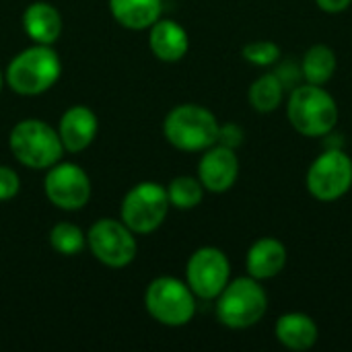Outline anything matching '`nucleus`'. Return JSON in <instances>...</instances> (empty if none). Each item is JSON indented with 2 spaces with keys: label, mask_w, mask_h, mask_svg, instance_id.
I'll list each match as a JSON object with an SVG mask.
<instances>
[{
  "label": "nucleus",
  "mask_w": 352,
  "mask_h": 352,
  "mask_svg": "<svg viewBox=\"0 0 352 352\" xmlns=\"http://www.w3.org/2000/svg\"><path fill=\"white\" fill-rule=\"evenodd\" d=\"M287 118L301 136L324 138L334 132L340 111L336 99L322 85L303 82L291 89Z\"/></svg>",
  "instance_id": "obj_1"
},
{
  "label": "nucleus",
  "mask_w": 352,
  "mask_h": 352,
  "mask_svg": "<svg viewBox=\"0 0 352 352\" xmlns=\"http://www.w3.org/2000/svg\"><path fill=\"white\" fill-rule=\"evenodd\" d=\"M62 74V62L52 45L35 43L19 52L4 70L6 85L25 97L50 91Z\"/></svg>",
  "instance_id": "obj_2"
},
{
  "label": "nucleus",
  "mask_w": 352,
  "mask_h": 352,
  "mask_svg": "<svg viewBox=\"0 0 352 352\" xmlns=\"http://www.w3.org/2000/svg\"><path fill=\"white\" fill-rule=\"evenodd\" d=\"M214 301L217 320L229 330H248L260 324L268 311L266 289L252 276L229 280Z\"/></svg>",
  "instance_id": "obj_3"
},
{
  "label": "nucleus",
  "mask_w": 352,
  "mask_h": 352,
  "mask_svg": "<svg viewBox=\"0 0 352 352\" xmlns=\"http://www.w3.org/2000/svg\"><path fill=\"white\" fill-rule=\"evenodd\" d=\"M221 122L198 103H182L173 107L163 122V134L171 146L186 153H202L217 144Z\"/></svg>",
  "instance_id": "obj_4"
},
{
  "label": "nucleus",
  "mask_w": 352,
  "mask_h": 352,
  "mask_svg": "<svg viewBox=\"0 0 352 352\" xmlns=\"http://www.w3.org/2000/svg\"><path fill=\"white\" fill-rule=\"evenodd\" d=\"M12 157L29 169H50L62 159L64 144L58 130L43 120H23L8 136Z\"/></svg>",
  "instance_id": "obj_5"
},
{
  "label": "nucleus",
  "mask_w": 352,
  "mask_h": 352,
  "mask_svg": "<svg viewBox=\"0 0 352 352\" xmlns=\"http://www.w3.org/2000/svg\"><path fill=\"white\" fill-rule=\"evenodd\" d=\"M144 307L155 322L169 328H182L196 316V295L188 283L175 276H159L146 287Z\"/></svg>",
  "instance_id": "obj_6"
},
{
  "label": "nucleus",
  "mask_w": 352,
  "mask_h": 352,
  "mask_svg": "<svg viewBox=\"0 0 352 352\" xmlns=\"http://www.w3.org/2000/svg\"><path fill=\"white\" fill-rule=\"evenodd\" d=\"M169 208L171 204L165 186L140 182L124 196L120 219L134 235H148L165 223Z\"/></svg>",
  "instance_id": "obj_7"
},
{
  "label": "nucleus",
  "mask_w": 352,
  "mask_h": 352,
  "mask_svg": "<svg viewBox=\"0 0 352 352\" xmlns=\"http://www.w3.org/2000/svg\"><path fill=\"white\" fill-rule=\"evenodd\" d=\"M305 188L320 202H336L352 188V159L342 148H328L318 155L307 173Z\"/></svg>",
  "instance_id": "obj_8"
},
{
  "label": "nucleus",
  "mask_w": 352,
  "mask_h": 352,
  "mask_svg": "<svg viewBox=\"0 0 352 352\" xmlns=\"http://www.w3.org/2000/svg\"><path fill=\"white\" fill-rule=\"evenodd\" d=\"M87 248L93 258L99 260L107 268H126L136 258V237L124 225V221L116 219H99L87 231Z\"/></svg>",
  "instance_id": "obj_9"
},
{
  "label": "nucleus",
  "mask_w": 352,
  "mask_h": 352,
  "mask_svg": "<svg viewBox=\"0 0 352 352\" xmlns=\"http://www.w3.org/2000/svg\"><path fill=\"white\" fill-rule=\"evenodd\" d=\"M231 280V262L214 245L198 248L186 264V283L196 299L214 301Z\"/></svg>",
  "instance_id": "obj_10"
},
{
  "label": "nucleus",
  "mask_w": 352,
  "mask_h": 352,
  "mask_svg": "<svg viewBox=\"0 0 352 352\" xmlns=\"http://www.w3.org/2000/svg\"><path fill=\"white\" fill-rule=\"evenodd\" d=\"M43 192L56 208L80 210L91 198V179L80 165L58 161L45 173Z\"/></svg>",
  "instance_id": "obj_11"
},
{
  "label": "nucleus",
  "mask_w": 352,
  "mask_h": 352,
  "mask_svg": "<svg viewBox=\"0 0 352 352\" xmlns=\"http://www.w3.org/2000/svg\"><path fill=\"white\" fill-rule=\"evenodd\" d=\"M239 177V159L233 148L223 144H212L202 151L198 161V179L206 192L225 194Z\"/></svg>",
  "instance_id": "obj_12"
},
{
  "label": "nucleus",
  "mask_w": 352,
  "mask_h": 352,
  "mask_svg": "<svg viewBox=\"0 0 352 352\" xmlns=\"http://www.w3.org/2000/svg\"><path fill=\"white\" fill-rule=\"evenodd\" d=\"M99 120L95 111L87 105H72L68 107L58 124V134L64 144V151L68 153H80L85 151L97 136Z\"/></svg>",
  "instance_id": "obj_13"
},
{
  "label": "nucleus",
  "mask_w": 352,
  "mask_h": 352,
  "mask_svg": "<svg viewBox=\"0 0 352 352\" xmlns=\"http://www.w3.org/2000/svg\"><path fill=\"white\" fill-rule=\"evenodd\" d=\"M287 260H289V252L280 239L260 237L248 250L245 270H248V276L264 283V280L276 278L285 270Z\"/></svg>",
  "instance_id": "obj_14"
},
{
  "label": "nucleus",
  "mask_w": 352,
  "mask_h": 352,
  "mask_svg": "<svg viewBox=\"0 0 352 352\" xmlns=\"http://www.w3.org/2000/svg\"><path fill=\"white\" fill-rule=\"evenodd\" d=\"M276 340L293 352L311 351L318 344L320 328L316 320L303 311H289L283 314L274 324Z\"/></svg>",
  "instance_id": "obj_15"
},
{
  "label": "nucleus",
  "mask_w": 352,
  "mask_h": 352,
  "mask_svg": "<svg viewBox=\"0 0 352 352\" xmlns=\"http://www.w3.org/2000/svg\"><path fill=\"white\" fill-rule=\"evenodd\" d=\"M148 47L161 62H179L190 50V37L173 19H159L148 27Z\"/></svg>",
  "instance_id": "obj_16"
},
{
  "label": "nucleus",
  "mask_w": 352,
  "mask_h": 352,
  "mask_svg": "<svg viewBox=\"0 0 352 352\" xmlns=\"http://www.w3.org/2000/svg\"><path fill=\"white\" fill-rule=\"evenodd\" d=\"M23 29L35 43L52 45L62 35V14L50 2H31L23 12Z\"/></svg>",
  "instance_id": "obj_17"
},
{
  "label": "nucleus",
  "mask_w": 352,
  "mask_h": 352,
  "mask_svg": "<svg viewBox=\"0 0 352 352\" xmlns=\"http://www.w3.org/2000/svg\"><path fill=\"white\" fill-rule=\"evenodd\" d=\"M111 16L126 29L142 31L163 14V0H109Z\"/></svg>",
  "instance_id": "obj_18"
},
{
  "label": "nucleus",
  "mask_w": 352,
  "mask_h": 352,
  "mask_svg": "<svg viewBox=\"0 0 352 352\" xmlns=\"http://www.w3.org/2000/svg\"><path fill=\"white\" fill-rule=\"evenodd\" d=\"M338 68L336 52L326 43H314L301 58V74L303 82L326 87Z\"/></svg>",
  "instance_id": "obj_19"
},
{
  "label": "nucleus",
  "mask_w": 352,
  "mask_h": 352,
  "mask_svg": "<svg viewBox=\"0 0 352 352\" xmlns=\"http://www.w3.org/2000/svg\"><path fill=\"white\" fill-rule=\"evenodd\" d=\"M285 85L274 72H266L258 76L248 91V101L254 111L258 113H272L285 101Z\"/></svg>",
  "instance_id": "obj_20"
},
{
  "label": "nucleus",
  "mask_w": 352,
  "mask_h": 352,
  "mask_svg": "<svg viewBox=\"0 0 352 352\" xmlns=\"http://www.w3.org/2000/svg\"><path fill=\"white\" fill-rule=\"evenodd\" d=\"M204 186L200 184L198 177L192 175H179L175 179H171V184L167 186V196H169V204L173 208L179 210H192L196 208L202 198H204Z\"/></svg>",
  "instance_id": "obj_21"
},
{
  "label": "nucleus",
  "mask_w": 352,
  "mask_h": 352,
  "mask_svg": "<svg viewBox=\"0 0 352 352\" xmlns=\"http://www.w3.org/2000/svg\"><path fill=\"white\" fill-rule=\"evenodd\" d=\"M50 245L62 256H76L87 248V233L74 223H56L50 229Z\"/></svg>",
  "instance_id": "obj_22"
},
{
  "label": "nucleus",
  "mask_w": 352,
  "mask_h": 352,
  "mask_svg": "<svg viewBox=\"0 0 352 352\" xmlns=\"http://www.w3.org/2000/svg\"><path fill=\"white\" fill-rule=\"evenodd\" d=\"M241 56L254 66L268 68V66H272V64H276L280 60V45L276 41H270V39L250 41V43L243 45Z\"/></svg>",
  "instance_id": "obj_23"
},
{
  "label": "nucleus",
  "mask_w": 352,
  "mask_h": 352,
  "mask_svg": "<svg viewBox=\"0 0 352 352\" xmlns=\"http://www.w3.org/2000/svg\"><path fill=\"white\" fill-rule=\"evenodd\" d=\"M21 190V179L14 169L0 165V202L12 200Z\"/></svg>",
  "instance_id": "obj_24"
},
{
  "label": "nucleus",
  "mask_w": 352,
  "mask_h": 352,
  "mask_svg": "<svg viewBox=\"0 0 352 352\" xmlns=\"http://www.w3.org/2000/svg\"><path fill=\"white\" fill-rule=\"evenodd\" d=\"M243 128L235 122H227V124H221L219 126V138H217V144H223V146H229V148H237L243 144Z\"/></svg>",
  "instance_id": "obj_25"
},
{
  "label": "nucleus",
  "mask_w": 352,
  "mask_h": 352,
  "mask_svg": "<svg viewBox=\"0 0 352 352\" xmlns=\"http://www.w3.org/2000/svg\"><path fill=\"white\" fill-rule=\"evenodd\" d=\"M318 8L322 12H328V14H340L344 10H349L352 4V0H316Z\"/></svg>",
  "instance_id": "obj_26"
},
{
  "label": "nucleus",
  "mask_w": 352,
  "mask_h": 352,
  "mask_svg": "<svg viewBox=\"0 0 352 352\" xmlns=\"http://www.w3.org/2000/svg\"><path fill=\"white\" fill-rule=\"evenodd\" d=\"M2 85H4V74H2V70H0V91H2Z\"/></svg>",
  "instance_id": "obj_27"
}]
</instances>
